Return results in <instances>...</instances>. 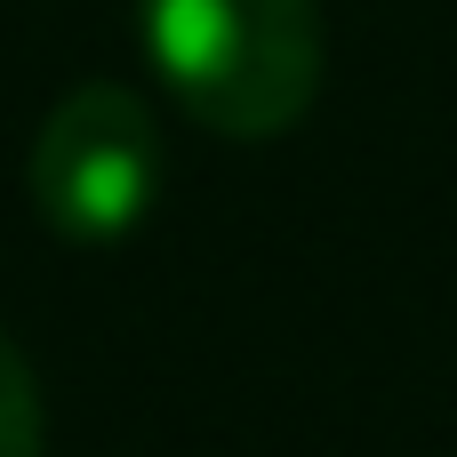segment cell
<instances>
[{"label":"cell","instance_id":"obj_3","mask_svg":"<svg viewBox=\"0 0 457 457\" xmlns=\"http://www.w3.org/2000/svg\"><path fill=\"white\" fill-rule=\"evenodd\" d=\"M0 457H40V386L8 329H0Z\"/></svg>","mask_w":457,"mask_h":457},{"label":"cell","instance_id":"obj_2","mask_svg":"<svg viewBox=\"0 0 457 457\" xmlns=\"http://www.w3.org/2000/svg\"><path fill=\"white\" fill-rule=\"evenodd\" d=\"M161 201V129L137 88L80 80L32 137V209L64 241H120Z\"/></svg>","mask_w":457,"mask_h":457},{"label":"cell","instance_id":"obj_1","mask_svg":"<svg viewBox=\"0 0 457 457\" xmlns=\"http://www.w3.org/2000/svg\"><path fill=\"white\" fill-rule=\"evenodd\" d=\"M137 24L169 96L217 137H281L321 96L313 0H137Z\"/></svg>","mask_w":457,"mask_h":457}]
</instances>
